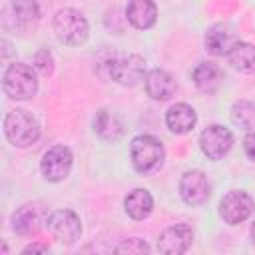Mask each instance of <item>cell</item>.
Segmentation results:
<instances>
[{
	"instance_id": "1",
	"label": "cell",
	"mask_w": 255,
	"mask_h": 255,
	"mask_svg": "<svg viewBox=\"0 0 255 255\" xmlns=\"http://www.w3.org/2000/svg\"><path fill=\"white\" fill-rule=\"evenodd\" d=\"M129 157H131V165L137 173H153L163 165L165 159V149L163 143L153 137V135H135L131 139L129 145Z\"/></svg>"
},
{
	"instance_id": "2",
	"label": "cell",
	"mask_w": 255,
	"mask_h": 255,
	"mask_svg": "<svg viewBox=\"0 0 255 255\" xmlns=\"http://www.w3.org/2000/svg\"><path fill=\"white\" fill-rule=\"evenodd\" d=\"M4 133L16 147H28L40 137V124L26 110H12L4 118Z\"/></svg>"
},
{
	"instance_id": "3",
	"label": "cell",
	"mask_w": 255,
	"mask_h": 255,
	"mask_svg": "<svg viewBox=\"0 0 255 255\" xmlns=\"http://www.w3.org/2000/svg\"><path fill=\"white\" fill-rule=\"evenodd\" d=\"M54 32L66 46H82L90 36L88 20L74 8H62L54 16Z\"/></svg>"
},
{
	"instance_id": "4",
	"label": "cell",
	"mask_w": 255,
	"mask_h": 255,
	"mask_svg": "<svg viewBox=\"0 0 255 255\" xmlns=\"http://www.w3.org/2000/svg\"><path fill=\"white\" fill-rule=\"evenodd\" d=\"M2 88H4L6 96H10L12 100H28L38 92L36 72L28 64L14 62L4 72Z\"/></svg>"
},
{
	"instance_id": "5",
	"label": "cell",
	"mask_w": 255,
	"mask_h": 255,
	"mask_svg": "<svg viewBox=\"0 0 255 255\" xmlns=\"http://www.w3.org/2000/svg\"><path fill=\"white\" fill-rule=\"evenodd\" d=\"M108 76L120 86H135L145 80V62L143 58L129 54V56H114L106 64Z\"/></svg>"
},
{
	"instance_id": "6",
	"label": "cell",
	"mask_w": 255,
	"mask_h": 255,
	"mask_svg": "<svg viewBox=\"0 0 255 255\" xmlns=\"http://www.w3.org/2000/svg\"><path fill=\"white\" fill-rule=\"evenodd\" d=\"M40 18V8L36 0H10L4 6L2 22L6 28L26 32L30 26H34Z\"/></svg>"
},
{
	"instance_id": "7",
	"label": "cell",
	"mask_w": 255,
	"mask_h": 255,
	"mask_svg": "<svg viewBox=\"0 0 255 255\" xmlns=\"http://www.w3.org/2000/svg\"><path fill=\"white\" fill-rule=\"evenodd\" d=\"M46 227L52 231V235L66 245H72L82 235V223L80 217L72 209H58L52 211L46 219Z\"/></svg>"
},
{
	"instance_id": "8",
	"label": "cell",
	"mask_w": 255,
	"mask_h": 255,
	"mask_svg": "<svg viewBox=\"0 0 255 255\" xmlns=\"http://www.w3.org/2000/svg\"><path fill=\"white\" fill-rule=\"evenodd\" d=\"M72 151L70 147L66 145H54L50 147L44 155H42V161H40V169H42V175L48 179V181H62L68 177L70 169H72Z\"/></svg>"
},
{
	"instance_id": "9",
	"label": "cell",
	"mask_w": 255,
	"mask_h": 255,
	"mask_svg": "<svg viewBox=\"0 0 255 255\" xmlns=\"http://www.w3.org/2000/svg\"><path fill=\"white\" fill-rule=\"evenodd\" d=\"M251 213H253V199L249 193H245L241 189L229 191L219 201V215L229 225H237V223L245 221Z\"/></svg>"
},
{
	"instance_id": "10",
	"label": "cell",
	"mask_w": 255,
	"mask_h": 255,
	"mask_svg": "<svg viewBox=\"0 0 255 255\" xmlns=\"http://www.w3.org/2000/svg\"><path fill=\"white\" fill-rule=\"evenodd\" d=\"M233 145V135L219 124L207 126L199 135V147L209 159H221Z\"/></svg>"
},
{
	"instance_id": "11",
	"label": "cell",
	"mask_w": 255,
	"mask_h": 255,
	"mask_svg": "<svg viewBox=\"0 0 255 255\" xmlns=\"http://www.w3.org/2000/svg\"><path fill=\"white\" fill-rule=\"evenodd\" d=\"M179 195L187 205H201L211 195V185L203 171L191 169L185 171L179 179Z\"/></svg>"
},
{
	"instance_id": "12",
	"label": "cell",
	"mask_w": 255,
	"mask_h": 255,
	"mask_svg": "<svg viewBox=\"0 0 255 255\" xmlns=\"http://www.w3.org/2000/svg\"><path fill=\"white\" fill-rule=\"evenodd\" d=\"M193 241V231L189 225L185 223H173L169 227H165L157 239V249L161 253H169V255H177L189 249Z\"/></svg>"
},
{
	"instance_id": "13",
	"label": "cell",
	"mask_w": 255,
	"mask_h": 255,
	"mask_svg": "<svg viewBox=\"0 0 255 255\" xmlns=\"http://www.w3.org/2000/svg\"><path fill=\"white\" fill-rule=\"evenodd\" d=\"M237 42V34L229 24H215L205 34V48L213 56H227Z\"/></svg>"
},
{
	"instance_id": "14",
	"label": "cell",
	"mask_w": 255,
	"mask_h": 255,
	"mask_svg": "<svg viewBox=\"0 0 255 255\" xmlns=\"http://www.w3.org/2000/svg\"><path fill=\"white\" fill-rule=\"evenodd\" d=\"M175 80L169 72L161 70V68H153L145 74V92L151 100L157 102H165L175 94Z\"/></svg>"
},
{
	"instance_id": "15",
	"label": "cell",
	"mask_w": 255,
	"mask_h": 255,
	"mask_svg": "<svg viewBox=\"0 0 255 255\" xmlns=\"http://www.w3.org/2000/svg\"><path fill=\"white\" fill-rule=\"evenodd\" d=\"M195 122H197V114L187 104H173L165 112V126L175 135L189 133L195 128Z\"/></svg>"
},
{
	"instance_id": "16",
	"label": "cell",
	"mask_w": 255,
	"mask_h": 255,
	"mask_svg": "<svg viewBox=\"0 0 255 255\" xmlns=\"http://www.w3.org/2000/svg\"><path fill=\"white\" fill-rule=\"evenodd\" d=\"M128 22L137 30H147L157 20V8L153 0H129L126 8Z\"/></svg>"
},
{
	"instance_id": "17",
	"label": "cell",
	"mask_w": 255,
	"mask_h": 255,
	"mask_svg": "<svg viewBox=\"0 0 255 255\" xmlns=\"http://www.w3.org/2000/svg\"><path fill=\"white\" fill-rule=\"evenodd\" d=\"M42 223V211L38 205H22L14 215H12V227L18 235L30 237L36 235Z\"/></svg>"
},
{
	"instance_id": "18",
	"label": "cell",
	"mask_w": 255,
	"mask_h": 255,
	"mask_svg": "<svg viewBox=\"0 0 255 255\" xmlns=\"http://www.w3.org/2000/svg\"><path fill=\"white\" fill-rule=\"evenodd\" d=\"M124 207H126V213L131 219L139 221V219H145L151 213V209H153V197H151V193L147 189L137 187V189H133V191H129L126 195Z\"/></svg>"
},
{
	"instance_id": "19",
	"label": "cell",
	"mask_w": 255,
	"mask_h": 255,
	"mask_svg": "<svg viewBox=\"0 0 255 255\" xmlns=\"http://www.w3.org/2000/svg\"><path fill=\"white\" fill-rule=\"evenodd\" d=\"M94 131L106 141H116L122 137L124 126L116 114H112L110 110H100L94 118Z\"/></svg>"
},
{
	"instance_id": "20",
	"label": "cell",
	"mask_w": 255,
	"mask_h": 255,
	"mask_svg": "<svg viewBox=\"0 0 255 255\" xmlns=\"http://www.w3.org/2000/svg\"><path fill=\"white\" fill-rule=\"evenodd\" d=\"M193 84L201 92H215L221 84V70L211 62H201L193 68Z\"/></svg>"
},
{
	"instance_id": "21",
	"label": "cell",
	"mask_w": 255,
	"mask_h": 255,
	"mask_svg": "<svg viewBox=\"0 0 255 255\" xmlns=\"http://www.w3.org/2000/svg\"><path fill=\"white\" fill-rule=\"evenodd\" d=\"M229 64L243 72V74H253L255 72V46L247 44V42H237L233 46V50L227 54Z\"/></svg>"
},
{
	"instance_id": "22",
	"label": "cell",
	"mask_w": 255,
	"mask_h": 255,
	"mask_svg": "<svg viewBox=\"0 0 255 255\" xmlns=\"http://www.w3.org/2000/svg\"><path fill=\"white\" fill-rule=\"evenodd\" d=\"M231 120L235 126L243 128V129H251L255 128V104L241 100L237 104H233L231 108Z\"/></svg>"
},
{
	"instance_id": "23",
	"label": "cell",
	"mask_w": 255,
	"mask_h": 255,
	"mask_svg": "<svg viewBox=\"0 0 255 255\" xmlns=\"http://www.w3.org/2000/svg\"><path fill=\"white\" fill-rule=\"evenodd\" d=\"M34 68H38L44 76H50L52 70H54V58H52V52L42 48L36 56H34Z\"/></svg>"
},
{
	"instance_id": "24",
	"label": "cell",
	"mask_w": 255,
	"mask_h": 255,
	"mask_svg": "<svg viewBox=\"0 0 255 255\" xmlns=\"http://www.w3.org/2000/svg\"><path fill=\"white\" fill-rule=\"evenodd\" d=\"M116 251L118 253H149V245L143 239L131 237V239H126L124 243H120L116 247Z\"/></svg>"
},
{
	"instance_id": "25",
	"label": "cell",
	"mask_w": 255,
	"mask_h": 255,
	"mask_svg": "<svg viewBox=\"0 0 255 255\" xmlns=\"http://www.w3.org/2000/svg\"><path fill=\"white\" fill-rule=\"evenodd\" d=\"M243 149H245L247 157H249L251 161H255V131H251V133L245 135V139H243Z\"/></svg>"
},
{
	"instance_id": "26",
	"label": "cell",
	"mask_w": 255,
	"mask_h": 255,
	"mask_svg": "<svg viewBox=\"0 0 255 255\" xmlns=\"http://www.w3.org/2000/svg\"><path fill=\"white\" fill-rule=\"evenodd\" d=\"M36 251L46 253V251H48V245H38V243H34V245H28V247L24 249V253H36Z\"/></svg>"
},
{
	"instance_id": "27",
	"label": "cell",
	"mask_w": 255,
	"mask_h": 255,
	"mask_svg": "<svg viewBox=\"0 0 255 255\" xmlns=\"http://www.w3.org/2000/svg\"><path fill=\"white\" fill-rule=\"evenodd\" d=\"M251 241H253V245H255V223L251 225Z\"/></svg>"
}]
</instances>
